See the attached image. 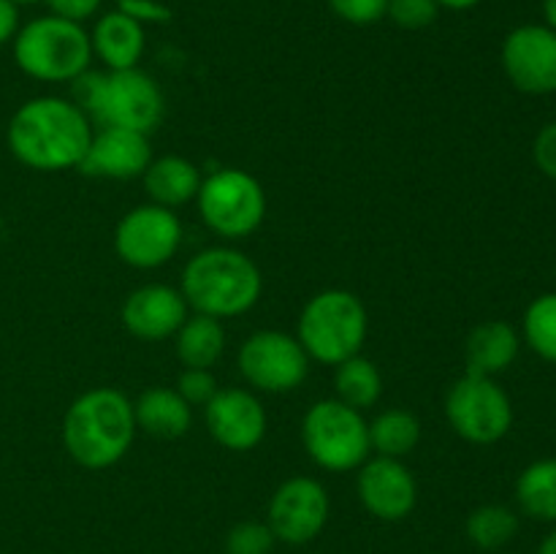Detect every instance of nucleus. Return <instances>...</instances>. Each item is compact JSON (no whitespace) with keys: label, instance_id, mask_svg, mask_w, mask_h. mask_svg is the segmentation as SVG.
I'll return each mask as SVG.
<instances>
[{"label":"nucleus","instance_id":"nucleus-26","mask_svg":"<svg viewBox=\"0 0 556 554\" xmlns=\"http://www.w3.org/2000/svg\"><path fill=\"white\" fill-rule=\"evenodd\" d=\"M516 532H519V516L508 505H481L467 519V538L486 552L508 546Z\"/></svg>","mask_w":556,"mask_h":554},{"label":"nucleus","instance_id":"nucleus-14","mask_svg":"<svg viewBox=\"0 0 556 554\" xmlns=\"http://www.w3.org/2000/svg\"><path fill=\"white\" fill-rule=\"evenodd\" d=\"M206 429L228 451H250L264 440L266 411L248 389H217L204 405Z\"/></svg>","mask_w":556,"mask_h":554},{"label":"nucleus","instance_id":"nucleus-28","mask_svg":"<svg viewBox=\"0 0 556 554\" xmlns=\"http://www.w3.org/2000/svg\"><path fill=\"white\" fill-rule=\"evenodd\" d=\"M275 532L264 521H239L226 536L228 554H269L275 549Z\"/></svg>","mask_w":556,"mask_h":554},{"label":"nucleus","instance_id":"nucleus-15","mask_svg":"<svg viewBox=\"0 0 556 554\" xmlns=\"http://www.w3.org/2000/svg\"><path fill=\"white\" fill-rule=\"evenodd\" d=\"M358 498L383 521H400L416 508L418 487L413 473L391 456H375L358 470Z\"/></svg>","mask_w":556,"mask_h":554},{"label":"nucleus","instance_id":"nucleus-39","mask_svg":"<svg viewBox=\"0 0 556 554\" xmlns=\"http://www.w3.org/2000/svg\"><path fill=\"white\" fill-rule=\"evenodd\" d=\"M11 3H16V5H30V3H38V0H11Z\"/></svg>","mask_w":556,"mask_h":554},{"label":"nucleus","instance_id":"nucleus-23","mask_svg":"<svg viewBox=\"0 0 556 554\" xmlns=\"http://www.w3.org/2000/svg\"><path fill=\"white\" fill-rule=\"evenodd\" d=\"M521 511L538 521H556V459H538L516 481Z\"/></svg>","mask_w":556,"mask_h":554},{"label":"nucleus","instance_id":"nucleus-19","mask_svg":"<svg viewBox=\"0 0 556 554\" xmlns=\"http://www.w3.org/2000/svg\"><path fill=\"white\" fill-rule=\"evenodd\" d=\"M519 335L508 320H486L467 337V373L494 378L519 356Z\"/></svg>","mask_w":556,"mask_h":554},{"label":"nucleus","instance_id":"nucleus-12","mask_svg":"<svg viewBox=\"0 0 556 554\" xmlns=\"http://www.w3.org/2000/svg\"><path fill=\"white\" fill-rule=\"evenodd\" d=\"M329 519V494L315 478H288L269 500V530L277 541L309 543L320 536Z\"/></svg>","mask_w":556,"mask_h":554},{"label":"nucleus","instance_id":"nucleus-32","mask_svg":"<svg viewBox=\"0 0 556 554\" xmlns=\"http://www.w3.org/2000/svg\"><path fill=\"white\" fill-rule=\"evenodd\" d=\"M117 11H123L139 25H161V22L172 20V9L161 0H117Z\"/></svg>","mask_w":556,"mask_h":554},{"label":"nucleus","instance_id":"nucleus-33","mask_svg":"<svg viewBox=\"0 0 556 554\" xmlns=\"http://www.w3.org/2000/svg\"><path fill=\"white\" fill-rule=\"evenodd\" d=\"M532 155H535L538 168H541L546 177L556 179V119L538 130L535 144H532Z\"/></svg>","mask_w":556,"mask_h":554},{"label":"nucleus","instance_id":"nucleus-4","mask_svg":"<svg viewBox=\"0 0 556 554\" xmlns=\"http://www.w3.org/2000/svg\"><path fill=\"white\" fill-rule=\"evenodd\" d=\"M74 103L98 125L150 134L163 117V92L150 74L128 71H85L74 81Z\"/></svg>","mask_w":556,"mask_h":554},{"label":"nucleus","instance_id":"nucleus-18","mask_svg":"<svg viewBox=\"0 0 556 554\" xmlns=\"http://www.w3.org/2000/svg\"><path fill=\"white\" fill-rule=\"evenodd\" d=\"M90 43L92 54H98L109 71L139 68V60L147 47L144 25L114 9L96 22Z\"/></svg>","mask_w":556,"mask_h":554},{"label":"nucleus","instance_id":"nucleus-10","mask_svg":"<svg viewBox=\"0 0 556 554\" xmlns=\"http://www.w3.org/2000/svg\"><path fill=\"white\" fill-rule=\"evenodd\" d=\"M239 373L255 389L286 394L307 378L309 356L296 337L264 329L250 335L239 348Z\"/></svg>","mask_w":556,"mask_h":554},{"label":"nucleus","instance_id":"nucleus-13","mask_svg":"<svg viewBox=\"0 0 556 554\" xmlns=\"http://www.w3.org/2000/svg\"><path fill=\"white\" fill-rule=\"evenodd\" d=\"M503 68L510 85L530 96L556 92V30L521 25L503 41Z\"/></svg>","mask_w":556,"mask_h":554},{"label":"nucleus","instance_id":"nucleus-2","mask_svg":"<svg viewBox=\"0 0 556 554\" xmlns=\"http://www.w3.org/2000/svg\"><path fill=\"white\" fill-rule=\"evenodd\" d=\"M136 435L134 402L119 389H90L71 402L63 418L65 451L87 470L112 467L128 454Z\"/></svg>","mask_w":556,"mask_h":554},{"label":"nucleus","instance_id":"nucleus-38","mask_svg":"<svg viewBox=\"0 0 556 554\" xmlns=\"http://www.w3.org/2000/svg\"><path fill=\"white\" fill-rule=\"evenodd\" d=\"M538 554H556V530L548 532L546 538H543L541 549H538Z\"/></svg>","mask_w":556,"mask_h":554},{"label":"nucleus","instance_id":"nucleus-34","mask_svg":"<svg viewBox=\"0 0 556 554\" xmlns=\"http://www.w3.org/2000/svg\"><path fill=\"white\" fill-rule=\"evenodd\" d=\"M49 5V14L60 16V20H68V22H85L90 16L98 14L103 0H43Z\"/></svg>","mask_w":556,"mask_h":554},{"label":"nucleus","instance_id":"nucleus-21","mask_svg":"<svg viewBox=\"0 0 556 554\" xmlns=\"http://www.w3.org/2000/svg\"><path fill=\"white\" fill-rule=\"evenodd\" d=\"M144 188L150 193L152 204H161L174 210L199 196L201 174L188 158L163 155L152 161L144 172Z\"/></svg>","mask_w":556,"mask_h":554},{"label":"nucleus","instance_id":"nucleus-6","mask_svg":"<svg viewBox=\"0 0 556 554\" xmlns=\"http://www.w3.org/2000/svg\"><path fill=\"white\" fill-rule=\"evenodd\" d=\"M16 68L38 81H74L92 60L90 33L79 22L47 14L22 25L14 36Z\"/></svg>","mask_w":556,"mask_h":554},{"label":"nucleus","instance_id":"nucleus-36","mask_svg":"<svg viewBox=\"0 0 556 554\" xmlns=\"http://www.w3.org/2000/svg\"><path fill=\"white\" fill-rule=\"evenodd\" d=\"M440 9H451V11H467L472 5H478L481 0H438Z\"/></svg>","mask_w":556,"mask_h":554},{"label":"nucleus","instance_id":"nucleus-35","mask_svg":"<svg viewBox=\"0 0 556 554\" xmlns=\"http://www.w3.org/2000/svg\"><path fill=\"white\" fill-rule=\"evenodd\" d=\"M20 27V5L11 3V0H0V47L14 41Z\"/></svg>","mask_w":556,"mask_h":554},{"label":"nucleus","instance_id":"nucleus-7","mask_svg":"<svg viewBox=\"0 0 556 554\" xmlns=\"http://www.w3.org/2000/svg\"><path fill=\"white\" fill-rule=\"evenodd\" d=\"M302 440L309 459L331 473L356 470L369 456V424L340 400H320L304 413Z\"/></svg>","mask_w":556,"mask_h":554},{"label":"nucleus","instance_id":"nucleus-30","mask_svg":"<svg viewBox=\"0 0 556 554\" xmlns=\"http://www.w3.org/2000/svg\"><path fill=\"white\" fill-rule=\"evenodd\" d=\"M329 9L351 25H375L386 16L389 0H329Z\"/></svg>","mask_w":556,"mask_h":554},{"label":"nucleus","instance_id":"nucleus-16","mask_svg":"<svg viewBox=\"0 0 556 554\" xmlns=\"http://www.w3.org/2000/svg\"><path fill=\"white\" fill-rule=\"evenodd\" d=\"M150 163L152 150L147 134L103 125L98 134H92L90 147H87L79 168L85 174H90V177L134 179L139 174H144Z\"/></svg>","mask_w":556,"mask_h":554},{"label":"nucleus","instance_id":"nucleus-29","mask_svg":"<svg viewBox=\"0 0 556 554\" xmlns=\"http://www.w3.org/2000/svg\"><path fill=\"white\" fill-rule=\"evenodd\" d=\"M440 14L438 0H389V9H386V16H389L394 25L405 27V30H421V27H429Z\"/></svg>","mask_w":556,"mask_h":554},{"label":"nucleus","instance_id":"nucleus-11","mask_svg":"<svg viewBox=\"0 0 556 554\" xmlns=\"http://www.w3.org/2000/svg\"><path fill=\"white\" fill-rule=\"evenodd\" d=\"M182 244V223L168 206L141 204L130 210L114 231V250L136 269H155L172 261Z\"/></svg>","mask_w":556,"mask_h":554},{"label":"nucleus","instance_id":"nucleus-22","mask_svg":"<svg viewBox=\"0 0 556 554\" xmlns=\"http://www.w3.org/2000/svg\"><path fill=\"white\" fill-rule=\"evenodd\" d=\"M226 351V331L220 318L212 315H188L177 331V356L185 369H212Z\"/></svg>","mask_w":556,"mask_h":554},{"label":"nucleus","instance_id":"nucleus-37","mask_svg":"<svg viewBox=\"0 0 556 554\" xmlns=\"http://www.w3.org/2000/svg\"><path fill=\"white\" fill-rule=\"evenodd\" d=\"M543 16H546V25L556 30V0H543Z\"/></svg>","mask_w":556,"mask_h":554},{"label":"nucleus","instance_id":"nucleus-5","mask_svg":"<svg viewBox=\"0 0 556 554\" xmlns=\"http://www.w3.org/2000/svg\"><path fill=\"white\" fill-rule=\"evenodd\" d=\"M367 329L369 318L362 299L342 288H329L304 304L296 340L309 358L337 367L358 356Z\"/></svg>","mask_w":556,"mask_h":554},{"label":"nucleus","instance_id":"nucleus-31","mask_svg":"<svg viewBox=\"0 0 556 554\" xmlns=\"http://www.w3.org/2000/svg\"><path fill=\"white\" fill-rule=\"evenodd\" d=\"M177 391L185 396L188 405H206L215 396L217 380L210 369H185L179 375Z\"/></svg>","mask_w":556,"mask_h":554},{"label":"nucleus","instance_id":"nucleus-27","mask_svg":"<svg viewBox=\"0 0 556 554\" xmlns=\"http://www.w3.org/2000/svg\"><path fill=\"white\" fill-rule=\"evenodd\" d=\"M525 340L546 362L556 364V291L532 299L525 313Z\"/></svg>","mask_w":556,"mask_h":554},{"label":"nucleus","instance_id":"nucleus-17","mask_svg":"<svg viewBox=\"0 0 556 554\" xmlns=\"http://www.w3.org/2000/svg\"><path fill=\"white\" fill-rule=\"evenodd\" d=\"M185 318H188V302H185L182 291L163 286V282L136 288L123 304L125 329L139 340H166V337L177 335Z\"/></svg>","mask_w":556,"mask_h":554},{"label":"nucleus","instance_id":"nucleus-9","mask_svg":"<svg viewBox=\"0 0 556 554\" xmlns=\"http://www.w3.org/2000/svg\"><path fill=\"white\" fill-rule=\"evenodd\" d=\"M445 416L456 435L470 443L489 445L503 440L514 427V405L503 386L486 375L467 373L445 396Z\"/></svg>","mask_w":556,"mask_h":554},{"label":"nucleus","instance_id":"nucleus-8","mask_svg":"<svg viewBox=\"0 0 556 554\" xmlns=\"http://www.w3.org/2000/svg\"><path fill=\"white\" fill-rule=\"evenodd\" d=\"M195 201L206 226L223 239L250 237L266 215L264 188L242 168H220L201 179Z\"/></svg>","mask_w":556,"mask_h":554},{"label":"nucleus","instance_id":"nucleus-24","mask_svg":"<svg viewBox=\"0 0 556 554\" xmlns=\"http://www.w3.org/2000/svg\"><path fill=\"white\" fill-rule=\"evenodd\" d=\"M418 440H421V424L413 413L402 411V407L383 411L369 424V449L378 451V456L402 459L416 449Z\"/></svg>","mask_w":556,"mask_h":554},{"label":"nucleus","instance_id":"nucleus-1","mask_svg":"<svg viewBox=\"0 0 556 554\" xmlns=\"http://www.w3.org/2000/svg\"><path fill=\"white\" fill-rule=\"evenodd\" d=\"M5 139L22 166L63 172L81 163L92 139V123L68 98L41 96L16 109Z\"/></svg>","mask_w":556,"mask_h":554},{"label":"nucleus","instance_id":"nucleus-3","mask_svg":"<svg viewBox=\"0 0 556 554\" xmlns=\"http://www.w3.org/2000/svg\"><path fill=\"white\" fill-rule=\"evenodd\" d=\"M261 288L264 280L253 259L233 248H210L188 261L179 291L195 313L233 318L255 307Z\"/></svg>","mask_w":556,"mask_h":554},{"label":"nucleus","instance_id":"nucleus-20","mask_svg":"<svg viewBox=\"0 0 556 554\" xmlns=\"http://www.w3.org/2000/svg\"><path fill=\"white\" fill-rule=\"evenodd\" d=\"M136 429H144L147 435L155 438H182L193 421V411L185 402V396L177 389H147L134 405Z\"/></svg>","mask_w":556,"mask_h":554},{"label":"nucleus","instance_id":"nucleus-25","mask_svg":"<svg viewBox=\"0 0 556 554\" xmlns=\"http://www.w3.org/2000/svg\"><path fill=\"white\" fill-rule=\"evenodd\" d=\"M334 386L337 400L356 407V411H364V407H372L380 400L383 378H380V369L369 358L351 356L348 362L337 364Z\"/></svg>","mask_w":556,"mask_h":554}]
</instances>
